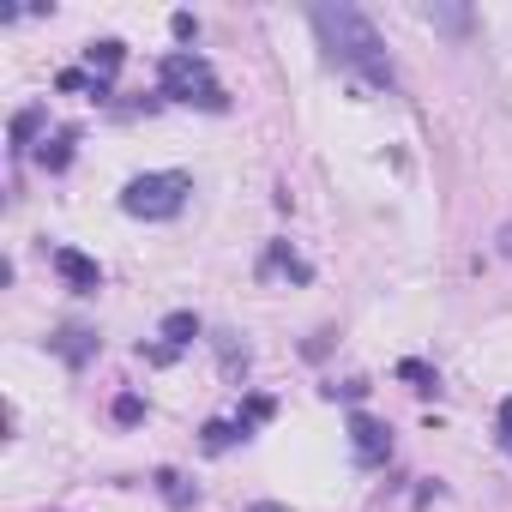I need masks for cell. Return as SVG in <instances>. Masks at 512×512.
Listing matches in <instances>:
<instances>
[{"mask_svg":"<svg viewBox=\"0 0 512 512\" xmlns=\"http://www.w3.org/2000/svg\"><path fill=\"white\" fill-rule=\"evenodd\" d=\"M314 31L326 37V49L338 55V61H350V67H362L374 85H392V61H386V43H380V31L368 25V13L362 7H314Z\"/></svg>","mask_w":512,"mask_h":512,"instance_id":"obj_1","label":"cell"},{"mask_svg":"<svg viewBox=\"0 0 512 512\" xmlns=\"http://www.w3.org/2000/svg\"><path fill=\"white\" fill-rule=\"evenodd\" d=\"M187 193H193V181L181 169H151V175H133L121 187V211L145 217V223H163V217H175L187 205Z\"/></svg>","mask_w":512,"mask_h":512,"instance_id":"obj_2","label":"cell"},{"mask_svg":"<svg viewBox=\"0 0 512 512\" xmlns=\"http://www.w3.org/2000/svg\"><path fill=\"white\" fill-rule=\"evenodd\" d=\"M163 97H175V103H199V109H223V103H229L223 85H217V73H211V61L193 55V49L163 55Z\"/></svg>","mask_w":512,"mask_h":512,"instance_id":"obj_3","label":"cell"},{"mask_svg":"<svg viewBox=\"0 0 512 512\" xmlns=\"http://www.w3.org/2000/svg\"><path fill=\"white\" fill-rule=\"evenodd\" d=\"M350 446H356L362 464H386V458H392V434H386V422H374V416H350Z\"/></svg>","mask_w":512,"mask_h":512,"instance_id":"obj_4","label":"cell"},{"mask_svg":"<svg viewBox=\"0 0 512 512\" xmlns=\"http://www.w3.org/2000/svg\"><path fill=\"white\" fill-rule=\"evenodd\" d=\"M55 272H61V278L73 284V290H85V296H91V290L103 284V272H97V260H85V253H79V247H55Z\"/></svg>","mask_w":512,"mask_h":512,"instance_id":"obj_5","label":"cell"},{"mask_svg":"<svg viewBox=\"0 0 512 512\" xmlns=\"http://www.w3.org/2000/svg\"><path fill=\"white\" fill-rule=\"evenodd\" d=\"M199 338V314H169L163 320V350H151V362H169L181 344H193Z\"/></svg>","mask_w":512,"mask_h":512,"instance_id":"obj_6","label":"cell"},{"mask_svg":"<svg viewBox=\"0 0 512 512\" xmlns=\"http://www.w3.org/2000/svg\"><path fill=\"white\" fill-rule=\"evenodd\" d=\"M73 145H79V133L61 127V133H49V139L37 145V163H43V169H67V163H73Z\"/></svg>","mask_w":512,"mask_h":512,"instance_id":"obj_7","label":"cell"},{"mask_svg":"<svg viewBox=\"0 0 512 512\" xmlns=\"http://www.w3.org/2000/svg\"><path fill=\"white\" fill-rule=\"evenodd\" d=\"M434 31H452V37H464L470 31V7H446V0H434V7H416Z\"/></svg>","mask_w":512,"mask_h":512,"instance_id":"obj_8","label":"cell"},{"mask_svg":"<svg viewBox=\"0 0 512 512\" xmlns=\"http://www.w3.org/2000/svg\"><path fill=\"white\" fill-rule=\"evenodd\" d=\"M121 55H127V49H121L115 37H103V43H91V49H85V67L97 73V85H109V73L121 67Z\"/></svg>","mask_w":512,"mask_h":512,"instance_id":"obj_9","label":"cell"},{"mask_svg":"<svg viewBox=\"0 0 512 512\" xmlns=\"http://www.w3.org/2000/svg\"><path fill=\"white\" fill-rule=\"evenodd\" d=\"M55 350H61V356H67V362L79 368V362H91V350H97V338H91V332H79V326H67V332L55 338Z\"/></svg>","mask_w":512,"mask_h":512,"instance_id":"obj_10","label":"cell"},{"mask_svg":"<svg viewBox=\"0 0 512 512\" xmlns=\"http://www.w3.org/2000/svg\"><path fill=\"white\" fill-rule=\"evenodd\" d=\"M235 440H247L241 422H205V452H223V446H235Z\"/></svg>","mask_w":512,"mask_h":512,"instance_id":"obj_11","label":"cell"},{"mask_svg":"<svg viewBox=\"0 0 512 512\" xmlns=\"http://www.w3.org/2000/svg\"><path fill=\"white\" fill-rule=\"evenodd\" d=\"M266 272H290V278H308V266L290 253V241H272V253H266Z\"/></svg>","mask_w":512,"mask_h":512,"instance_id":"obj_12","label":"cell"},{"mask_svg":"<svg viewBox=\"0 0 512 512\" xmlns=\"http://www.w3.org/2000/svg\"><path fill=\"white\" fill-rule=\"evenodd\" d=\"M157 488H163V500H169V506H187V500H193V488H187L175 470H163V476H157Z\"/></svg>","mask_w":512,"mask_h":512,"instance_id":"obj_13","label":"cell"},{"mask_svg":"<svg viewBox=\"0 0 512 512\" xmlns=\"http://www.w3.org/2000/svg\"><path fill=\"white\" fill-rule=\"evenodd\" d=\"M37 127H43V109H19V115H13V145H25Z\"/></svg>","mask_w":512,"mask_h":512,"instance_id":"obj_14","label":"cell"},{"mask_svg":"<svg viewBox=\"0 0 512 512\" xmlns=\"http://www.w3.org/2000/svg\"><path fill=\"white\" fill-rule=\"evenodd\" d=\"M398 374H404L416 392H434V368H428V362H398Z\"/></svg>","mask_w":512,"mask_h":512,"instance_id":"obj_15","label":"cell"},{"mask_svg":"<svg viewBox=\"0 0 512 512\" xmlns=\"http://www.w3.org/2000/svg\"><path fill=\"white\" fill-rule=\"evenodd\" d=\"M217 350H223V374H229V380H241V374H247V350H235L229 338H223Z\"/></svg>","mask_w":512,"mask_h":512,"instance_id":"obj_16","label":"cell"},{"mask_svg":"<svg viewBox=\"0 0 512 512\" xmlns=\"http://www.w3.org/2000/svg\"><path fill=\"white\" fill-rule=\"evenodd\" d=\"M139 416H145V398L139 392H121L115 398V422H139Z\"/></svg>","mask_w":512,"mask_h":512,"instance_id":"obj_17","label":"cell"},{"mask_svg":"<svg viewBox=\"0 0 512 512\" xmlns=\"http://www.w3.org/2000/svg\"><path fill=\"white\" fill-rule=\"evenodd\" d=\"M494 428H500V452H506V458H512V398H506V404H500V422H494Z\"/></svg>","mask_w":512,"mask_h":512,"instance_id":"obj_18","label":"cell"},{"mask_svg":"<svg viewBox=\"0 0 512 512\" xmlns=\"http://www.w3.org/2000/svg\"><path fill=\"white\" fill-rule=\"evenodd\" d=\"M169 25H175V37H181V43H187V37H199V25H193V13H175Z\"/></svg>","mask_w":512,"mask_h":512,"instance_id":"obj_19","label":"cell"},{"mask_svg":"<svg viewBox=\"0 0 512 512\" xmlns=\"http://www.w3.org/2000/svg\"><path fill=\"white\" fill-rule=\"evenodd\" d=\"M253 512H290V506H253Z\"/></svg>","mask_w":512,"mask_h":512,"instance_id":"obj_20","label":"cell"}]
</instances>
